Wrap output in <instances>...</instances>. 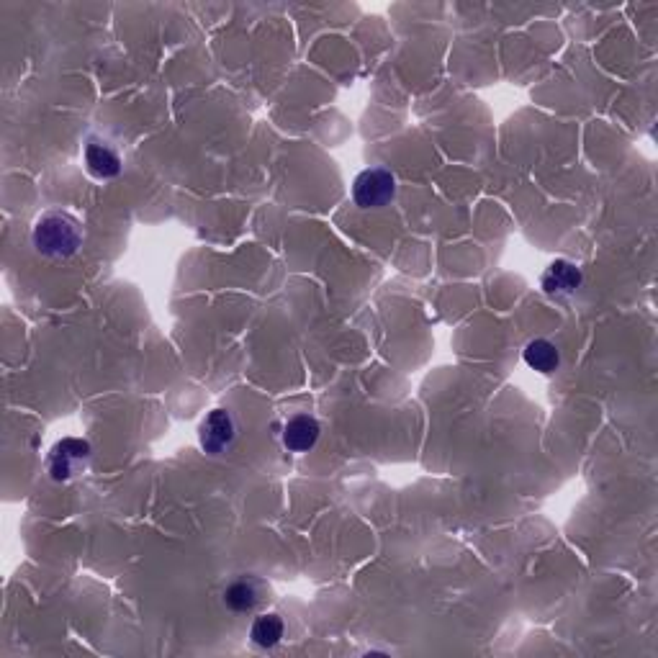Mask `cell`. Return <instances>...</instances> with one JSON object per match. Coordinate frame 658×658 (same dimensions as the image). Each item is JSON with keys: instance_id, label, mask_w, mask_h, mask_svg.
<instances>
[{"instance_id": "obj_1", "label": "cell", "mask_w": 658, "mask_h": 658, "mask_svg": "<svg viewBox=\"0 0 658 658\" xmlns=\"http://www.w3.org/2000/svg\"><path fill=\"white\" fill-rule=\"evenodd\" d=\"M34 250L47 260H67L78 255V250L85 242L83 224L67 211H49L39 216L31 232Z\"/></svg>"}, {"instance_id": "obj_2", "label": "cell", "mask_w": 658, "mask_h": 658, "mask_svg": "<svg viewBox=\"0 0 658 658\" xmlns=\"http://www.w3.org/2000/svg\"><path fill=\"white\" fill-rule=\"evenodd\" d=\"M90 455H93V448H90L88 440H83V437H65V440L54 443V448L49 450V476L57 484H67V481L78 479L80 473L88 468Z\"/></svg>"}, {"instance_id": "obj_3", "label": "cell", "mask_w": 658, "mask_h": 658, "mask_svg": "<svg viewBox=\"0 0 658 658\" xmlns=\"http://www.w3.org/2000/svg\"><path fill=\"white\" fill-rule=\"evenodd\" d=\"M396 196V178L386 168H368L355 178L353 201L360 209H383Z\"/></svg>"}, {"instance_id": "obj_4", "label": "cell", "mask_w": 658, "mask_h": 658, "mask_svg": "<svg viewBox=\"0 0 658 658\" xmlns=\"http://www.w3.org/2000/svg\"><path fill=\"white\" fill-rule=\"evenodd\" d=\"M237 419L227 409H214L198 427V443L209 455H222L237 440Z\"/></svg>"}, {"instance_id": "obj_5", "label": "cell", "mask_w": 658, "mask_h": 658, "mask_svg": "<svg viewBox=\"0 0 658 658\" xmlns=\"http://www.w3.org/2000/svg\"><path fill=\"white\" fill-rule=\"evenodd\" d=\"M265 584L255 576H237L224 589V605L232 612H255L265 602Z\"/></svg>"}, {"instance_id": "obj_6", "label": "cell", "mask_w": 658, "mask_h": 658, "mask_svg": "<svg viewBox=\"0 0 658 658\" xmlns=\"http://www.w3.org/2000/svg\"><path fill=\"white\" fill-rule=\"evenodd\" d=\"M581 281H584V273L576 263L571 260H556L545 268L543 273V291L553 299H569L579 291Z\"/></svg>"}, {"instance_id": "obj_7", "label": "cell", "mask_w": 658, "mask_h": 658, "mask_svg": "<svg viewBox=\"0 0 658 658\" xmlns=\"http://www.w3.org/2000/svg\"><path fill=\"white\" fill-rule=\"evenodd\" d=\"M85 168H88V173L93 175V178L111 180L121 173V157L108 142L90 139V142L85 144Z\"/></svg>"}, {"instance_id": "obj_8", "label": "cell", "mask_w": 658, "mask_h": 658, "mask_svg": "<svg viewBox=\"0 0 658 658\" xmlns=\"http://www.w3.org/2000/svg\"><path fill=\"white\" fill-rule=\"evenodd\" d=\"M319 435H322V425L317 422V417H309V414H299V417H291L283 427V445H286L291 453H306L317 445Z\"/></svg>"}, {"instance_id": "obj_9", "label": "cell", "mask_w": 658, "mask_h": 658, "mask_svg": "<svg viewBox=\"0 0 658 658\" xmlns=\"http://www.w3.org/2000/svg\"><path fill=\"white\" fill-rule=\"evenodd\" d=\"M283 633H286V625L276 612H263L252 620L250 638L258 648H276L283 641Z\"/></svg>"}, {"instance_id": "obj_10", "label": "cell", "mask_w": 658, "mask_h": 658, "mask_svg": "<svg viewBox=\"0 0 658 658\" xmlns=\"http://www.w3.org/2000/svg\"><path fill=\"white\" fill-rule=\"evenodd\" d=\"M522 358L538 373H553L561 365V353L551 340H530L522 350Z\"/></svg>"}]
</instances>
